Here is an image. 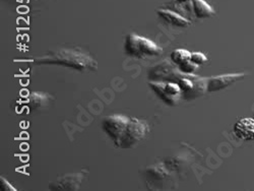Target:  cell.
<instances>
[{"mask_svg":"<svg viewBox=\"0 0 254 191\" xmlns=\"http://www.w3.org/2000/svg\"><path fill=\"white\" fill-rule=\"evenodd\" d=\"M175 2L179 3V4H184V3H188V2H191L192 0H174Z\"/></svg>","mask_w":254,"mask_h":191,"instance_id":"obj_13","label":"cell"},{"mask_svg":"<svg viewBox=\"0 0 254 191\" xmlns=\"http://www.w3.org/2000/svg\"><path fill=\"white\" fill-rule=\"evenodd\" d=\"M159 16L164 20L165 23L177 27V28H185L190 25V22L185 18L184 16L180 15L177 12H174L169 9H159L158 10Z\"/></svg>","mask_w":254,"mask_h":191,"instance_id":"obj_9","label":"cell"},{"mask_svg":"<svg viewBox=\"0 0 254 191\" xmlns=\"http://www.w3.org/2000/svg\"><path fill=\"white\" fill-rule=\"evenodd\" d=\"M190 5H191L192 11L197 18H206L215 13L214 9L211 8L204 0H192V1L190 2Z\"/></svg>","mask_w":254,"mask_h":191,"instance_id":"obj_10","label":"cell"},{"mask_svg":"<svg viewBox=\"0 0 254 191\" xmlns=\"http://www.w3.org/2000/svg\"><path fill=\"white\" fill-rule=\"evenodd\" d=\"M245 76L244 73H229V74H223L218 75L214 77L207 78V93H215L222 91L232 84H234L238 80L242 79Z\"/></svg>","mask_w":254,"mask_h":191,"instance_id":"obj_6","label":"cell"},{"mask_svg":"<svg viewBox=\"0 0 254 191\" xmlns=\"http://www.w3.org/2000/svg\"><path fill=\"white\" fill-rule=\"evenodd\" d=\"M102 128L113 143L122 150H130L150 132V126L145 121L122 115H111L104 118Z\"/></svg>","mask_w":254,"mask_h":191,"instance_id":"obj_1","label":"cell"},{"mask_svg":"<svg viewBox=\"0 0 254 191\" xmlns=\"http://www.w3.org/2000/svg\"><path fill=\"white\" fill-rule=\"evenodd\" d=\"M191 54V52H189L185 49H176L171 53L170 59L173 63V65H175L179 71L190 74L193 73L198 67L192 62Z\"/></svg>","mask_w":254,"mask_h":191,"instance_id":"obj_5","label":"cell"},{"mask_svg":"<svg viewBox=\"0 0 254 191\" xmlns=\"http://www.w3.org/2000/svg\"><path fill=\"white\" fill-rule=\"evenodd\" d=\"M36 62L41 64H57L76 70H94L97 67V63L94 59L81 52L61 49L50 52L47 55L36 59Z\"/></svg>","mask_w":254,"mask_h":191,"instance_id":"obj_2","label":"cell"},{"mask_svg":"<svg viewBox=\"0 0 254 191\" xmlns=\"http://www.w3.org/2000/svg\"><path fill=\"white\" fill-rule=\"evenodd\" d=\"M235 136L243 141L254 140V118H242L233 127Z\"/></svg>","mask_w":254,"mask_h":191,"instance_id":"obj_7","label":"cell"},{"mask_svg":"<svg viewBox=\"0 0 254 191\" xmlns=\"http://www.w3.org/2000/svg\"><path fill=\"white\" fill-rule=\"evenodd\" d=\"M0 183H1V188L3 189V190H9V191H16V189L12 186V185H10L9 184V182L6 180V179H4L3 177H1L0 178Z\"/></svg>","mask_w":254,"mask_h":191,"instance_id":"obj_12","label":"cell"},{"mask_svg":"<svg viewBox=\"0 0 254 191\" xmlns=\"http://www.w3.org/2000/svg\"><path fill=\"white\" fill-rule=\"evenodd\" d=\"M253 118H254V115H253Z\"/></svg>","mask_w":254,"mask_h":191,"instance_id":"obj_14","label":"cell"},{"mask_svg":"<svg viewBox=\"0 0 254 191\" xmlns=\"http://www.w3.org/2000/svg\"><path fill=\"white\" fill-rule=\"evenodd\" d=\"M124 50L127 55L139 59L157 57L163 52L162 48L153 41L135 34H130L126 37Z\"/></svg>","mask_w":254,"mask_h":191,"instance_id":"obj_3","label":"cell"},{"mask_svg":"<svg viewBox=\"0 0 254 191\" xmlns=\"http://www.w3.org/2000/svg\"><path fill=\"white\" fill-rule=\"evenodd\" d=\"M83 176L80 173L68 174L52 182L49 187L54 190H77L81 184Z\"/></svg>","mask_w":254,"mask_h":191,"instance_id":"obj_8","label":"cell"},{"mask_svg":"<svg viewBox=\"0 0 254 191\" xmlns=\"http://www.w3.org/2000/svg\"><path fill=\"white\" fill-rule=\"evenodd\" d=\"M191 60H192L194 64L199 66V65L203 64V63H205L207 61V58L204 54H202L200 52H195V53L191 54Z\"/></svg>","mask_w":254,"mask_h":191,"instance_id":"obj_11","label":"cell"},{"mask_svg":"<svg viewBox=\"0 0 254 191\" xmlns=\"http://www.w3.org/2000/svg\"><path fill=\"white\" fill-rule=\"evenodd\" d=\"M151 89L155 94L166 104L176 105L182 95V90L179 84L171 80H156L150 82Z\"/></svg>","mask_w":254,"mask_h":191,"instance_id":"obj_4","label":"cell"}]
</instances>
